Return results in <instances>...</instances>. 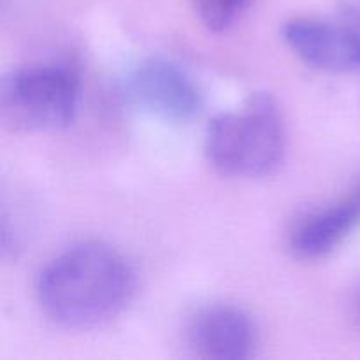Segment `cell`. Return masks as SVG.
<instances>
[{
  "mask_svg": "<svg viewBox=\"0 0 360 360\" xmlns=\"http://www.w3.org/2000/svg\"><path fill=\"white\" fill-rule=\"evenodd\" d=\"M359 313H360V294H359Z\"/></svg>",
  "mask_w": 360,
  "mask_h": 360,
  "instance_id": "obj_10",
  "label": "cell"
},
{
  "mask_svg": "<svg viewBox=\"0 0 360 360\" xmlns=\"http://www.w3.org/2000/svg\"><path fill=\"white\" fill-rule=\"evenodd\" d=\"M287 151V129L276 98L253 94L239 108L210 120L204 132L207 162L232 178L269 176Z\"/></svg>",
  "mask_w": 360,
  "mask_h": 360,
  "instance_id": "obj_2",
  "label": "cell"
},
{
  "mask_svg": "<svg viewBox=\"0 0 360 360\" xmlns=\"http://www.w3.org/2000/svg\"><path fill=\"white\" fill-rule=\"evenodd\" d=\"M79 109V81L55 63L25 65L0 83V116L25 132H53L74 122Z\"/></svg>",
  "mask_w": 360,
  "mask_h": 360,
  "instance_id": "obj_3",
  "label": "cell"
},
{
  "mask_svg": "<svg viewBox=\"0 0 360 360\" xmlns=\"http://www.w3.org/2000/svg\"><path fill=\"white\" fill-rule=\"evenodd\" d=\"M130 104L172 123L192 122L202 109V91L178 63L160 56L141 60L123 79Z\"/></svg>",
  "mask_w": 360,
  "mask_h": 360,
  "instance_id": "obj_4",
  "label": "cell"
},
{
  "mask_svg": "<svg viewBox=\"0 0 360 360\" xmlns=\"http://www.w3.org/2000/svg\"><path fill=\"white\" fill-rule=\"evenodd\" d=\"M193 355L211 360H248L259 348V329L245 308L213 302L197 309L186 326Z\"/></svg>",
  "mask_w": 360,
  "mask_h": 360,
  "instance_id": "obj_6",
  "label": "cell"
},
{
  "mask_svg": "<svg viewBox=\"0 0 360 360\" xmlns=\"http://www.w3.org/2000/svg\"><path fill=\"white\" fill-rule=\"evenodd\" d=\"M195 16L213 34H224L234 27L253 0H190Z\"/></svg>",
  "mask_w": 360,
  "mask_h": 360,
  "instance_id": "obj_8",
  "label": "cell"
},
{
  "mask_svg": "<svg viewBox=\"0 0 360 360\" xmlns=\"http://www.w3.org/2000/svg\"><path fill=\"white\" fill-rule=\"evenodd\" d=\"M338 7L348 21L360 27V0H338Z\"/></svg>",
  "mask_w": 360,
  "mask_h": 360,
  "instance_id": "obj_9",
  "label": "cell"
},
{
  "mask_svg": "<svg viewBox=\"0 0 360 360\" xmlns=\"http://www.w3.org/2000/svg\"><path fill=\"white\" fill-rule=\"evenodd\" d=\"M136 287V271L122 252L108 243L81 241L46 262L35 280V295L56 326L86 330L122 315Z\"/></svg>",
  "mask_w": 360,
  "mask_h": 360,
  "instance_id": "obj_1",
  "label": "cell"
},
{
  "mask_svg": "<svg viewBox=\"0 0 360 360\" xmlns=\"http://www.w3.org/2000/svg\"><path fill=\"white\" fill-rule=\"evenodd\" d=\"M281 37L297 58L333 74L360 72V27L315 16L285 21Z\"/></svg>",
  "mask_w": 360,
  "mask_h": 360,
  "instance_id": "obj_5",
  "label": "cell"
},
{
  "mask_svg": "<svg viewBox=\"0 0 360 360\" xmlns=\"http://www.w3.org/2000/svg\"><path fill=\"white\" fill-rule=\"evenodd\" d=\"M359 227L360 181L340 199L304 214L288 234V248L297 259H323L340 248Z\"/></svg>",
  "mask_w": 360,
  "mask_h": 360,
  "instance_id": "obj_7",
  "label": "cell"
}]
</instances>
